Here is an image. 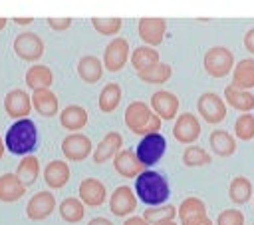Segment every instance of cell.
<instances>
[{
    "mask_svg": "<svg viewBox=\"0 0 254 225\" xmlns=\"http://www.w3.org/2000/svg\"><path fill=\"white\" fill-rule=\"evenodd\" d=\"M135 195L145 205L157 207V205H165V201L171 195V187L163 173L145 169L135 177Z\"/></svg>",
    "mask_w": 254,
    "mask_h": 225,
    "instance_id": "cell-1",
    "label": "cell"
},
{
    "mask_svg": "<svg viewBox=\"0 0 254 225\" xmlns=\"http://www.w3.org/2000/svg\"><path fill=\"white\" fill-rule=\"evenodd\" d=\"M6 149L14 155H30L38 147V127L30 117L16 119L6 135H4Z\"/></svg>",
    "mask_w": 254,
    "mask_h": 225,
    "instance_id": "cell-2",
    "label": "cell"
},
{
    "mask_svg": "<svg viewBox=\"0 0 254 225\" xmlns=\"http://www.w3.org/2000/svg\"><path fill=\"white\" fill-rule=\"evenodd\" d=\"M125 125L139 135L157 133L161 129V117L145 102H131L125 110Z\"/></svg>",
    "mask_w": 254,
    "mask_h": 225,
    "instance_id": "cell-3",
    "label": "cell"
},
{
    "mask_svg": "<svg viewBox=\"0 0 254 225\" xmlns=\"http://www.w3.org/2000/svg\"><path fill=\"white\" fill-rule=\"evenodd\" d=\"M167 151V139L163 133H147L141 137V141L137 143V149H135V155L139 157V161L149 167V165H155Z\"/></svg>",
    "mask_w": 254,
    "mask_h": 225,
    "instance_id": "cell-4",
    "label": "cell"
},
{
    "mask_svg": "<svg viewBox=\"0 0 254 225\" xmlns=\"http://www.w3.org/2000/svg\"><path fill=\"white\" fill-rule=\"evenodd\" d=\"M204 70L212 78H224L234 68V54L224 46H214L204 54Z\"/></svg>",
    "mask_w": 254,
    "mask_h": 225,
    "instance_id": "cell-5",
    "label": "cell"
},
{
    "mask_svg": "<svg viewBox=\"0 0 254 225\" xmlns=\"http://www.w3.org/2000/svg\"><path fill=\"white\" fill-rule=\"evenodd\" d=\"M196 110H198L200 117L208 123H220L226 117V104L214 92H204L196 100Z\"/></svg>",
    "mask_w": 254,
    "mask_h": 225,
    "instance_id": "cell-6",
    "label": "cell"
},
{
    "mask_svg": "<svg viewBox=\"0 0 254 225\" xmlns=\"http://www.w3.org/2000/svg\"><path fill=\"white\" fill-rule=\"evenodd\" d=\"M14 52L26 62H36L44 54V40L36 32H22L14 38Z\"/></svg>",
    "mask_w": 254,
    "mask_h": 225,
    "instance_id": "cell-7",
    "label": "cell"
},
{
    "mask_svg": "<svg viewBox=\"0 0 254 225\" xmlns=\"http://www.w3.org/2000/svg\"><path fill=\"white\" fill-rule=\"evenodd\" d=\"M173 135L179 143H185V145H190L198 139L200 135V121L194 113H181L173 125Z\"/></svg>",
    "mask_w": 254,
    "mask_h": 225,
    "instance_id": "cell-8",
    "label": "cell"
},
{
    "mask_svg": "<svg viewBox=\"0 0 254 225\" xmlns=\"http://www.w3.org/2000/svg\"><path fill=\"white\" fill-rule=\"evenodd\" d=\"M62 153L65 155L67 161H83L91 153V139L79 131H73L64 137Z\"/></svg>",
    "mask_w": 254,
    "mask_h": 225,
    "instance_id": "cell-9",
    "label": "cell"
},
{
    "mask_svg": "<svg viewBox=\"0 0 254 225\" xmlns=\"http://www.w3.org/2000/svg\"><path fill=\"white\" fill-rule=\"evenodd\" d=\"M137 209V195L129 185H119L109 197V211L115 217H127Z\"/></svg>",
    "mask_w": 254,
    "mask_h": 225,
    "instance_id": "cell-10",
    "label": "cell"
},
{
    "mask_svg": "<svg viewBox=\"0 0 254 225\" xmlns=\"http://www.w3.org/2000/svg\"><path fill=\"white\" fill-rule=\"evenodd\" d=\"M129 60V42L125 38H115L107 44L103 52V66L109 72H119Z\"/></svg>",
    "mask_w": 254,
    "mask_h": 225,
    "instance_id": "cell-11",
    "label": "cell"
},
{
    "mask_svg": "<svg viewBox=\"0 0 254 225\" xmlns=\"http://www.w3.org/2000/svg\"><path fill=\"white\" fill-rule=\"evenodd\" d=\"M54 209H56V197L50 191H38L26 203V215L32 221H42L50 217Z\"/></svg>",
    "mask_w": 254,
    "mask_h": 225,
    "instance_id": "cell-12",
    "label": "cell"
},
{
    "mask_svg": "<svg viewBox=\"0 0 254 225\" xmlns=\"http://www.w3.org/2000/svg\"><path fill=\"white\" fill-rule=\"evenodd\" d=\"M30 110H32V96H28L24 90L16 88L4 96V112L10 117H14V119L28 117Z\"/></svg>",
    "mask_w": 254,
    "mask_h": 225,
    "instance_id": "cell-13",
    "label": "cell"
},
{
    "mask_svg": "<svg viewBox=\"0 0 254 225\" xmlns=\"http://www.w3.org/2000/svg\"><path fill=\"white\" fill-rule=\"evenodd\" d=\"M165 30H167V22L165 18H151V16H145L139 20L137 24V32H139V38L149 44V46H159L165 38Z\"/></svg>",
    "mask_w": 254,
    "mask_h": 225,
    "instance_id": "cell-14",
    "label": "cell"
},
{
    "mask_svg": "<svg viewBox=\"0 0 254 225\" xmlns=\"http://www.w3.org/2000/svg\"><path fill=\"white\" fill-rule=\"evenodd\" d=\"M151 110L161 117V119H173L179 112V98L173 92L159 90L151 96Z\"/></svg>",
    "mask_w": 254,
    "mask_h": 225,
    "instance_id": "cell-15",
    "label": "cell"
},
{
    "mask_svg": "<svg viewBox=\"0 0 254 225\" xmlns=\"http://www.w3.org/2000/svg\"><path fill=\"white\" fill-rule=\"evenodd\" d=\"M105 197H107V189L105 185L95 179V177H85L81 183H79V199L83 205H89V207H99L105 203Z\"/></svg>",
    "mask_w": 254,
    "mask_h": 225,
    "instance_id": "cell-16",
    "label": "cell"
},
{
    "mask_svg": "<svg viewBox=\"0 0 254 225\" xmlns=\"http://www.w3.org/2000/svg\"><path fill=\"white\" fill-rule=\"evenodd\" d=\"M113 167L121 177H137L141 171H145V165L139 161L133 149H121L113 157Z\"/></svg>",
    "mask_w": 254,
    "mask_h": 225,
    "instance_id": "cell-17",
    "label": "cell"
},
{
    "mask_svg": "<svg viewBox=\"0 0 254 225\" xmlns=\"http://www.w3.org/2000/svg\"><path fill=\"white\" fill-rule=\"evenodd\" d=\"M121 145H123V137H121L119 131L105 133V137L97 143V147L93 151V161L95 163H103L107 159H113L121 151Z\"/></svg>",
    "mask_w": 254,
    "mask_h": 225,
    "instance_id": "cell-18",
    "label": "cell"
},
{
    "mask_svg": "<svg viewBox=\"0 0 254 225\" xmlns=\"http://www.w3.org/2000/svg\"><path fill=\"white\" fill-rule=\"evenodd\" d=\"M26 193V185L20 181L16 173H4L0 175V201L14 203Z\"/></svg>",
    "mask_w": 254,
    "mask_h": 225,
    "instance_id": "cell-19",
    "label": "cell"
},
{
    "mask_svg": "<svg viewBox=\"0 0 254 225\" xmlns=\"http://www.w3.org/2000/svg\"><path fill=\"white\" fill-rule=\"evenodd\" d=\"M54 84V74L48 66L44 64H36L30 66L26 72V86L30 90H50V86Z\"/></svg>",
    "mask_w": 254,
    "mask_h": 225,
    "instance_id": "cell-20",
    "label": "cell"
},
{
    "mask_svg": "<svg viewBox=\"0 0 254 225\" xmlns=\"http://www.w3.org/2000/svg\"><path fill=\"white\" fill-rule=\"evenodd\" d=\"M58 96L52 90H36L32 94V108L44 115V117H52L58 113Z\"/></svg>",
    "mask_w": 254,
    "mask_h": 225,
    "instance_id": "cell-21",
    "label": "cell"
},
{
    "mask_svg": "<svg viewBox=\"0 0 254 225\" xmlns=\"http://www.w3.org/2000/svg\"><path fill=\"white\" fill-rule=\"evenodd\" d=\"M60 123L69 129L71 133L77 131V129H83L85 123H87V112L85 108L77 106V104H71V106H65L60 113Z\"/></svg>",
    "mask_w": 254,
    "mask_h": 225,
    "instance_id": "cell-22",
    "label": "cell"
},
{
    "mask_svg": "<svg viewBox=\"0 0 254 225\" xmlns=\"http://www.w3.org/2000/svg\"><path fill=\"white\" fill-rule=\"evenodd\" d=\"M44 181L52 187V189H60L69 181V167L65 161L54 159L44 167Z\"/></svg>",
    "mask_w": 254,
    "mask_h": 225,
    "instance_id": "cell-23",
    "label": "cell"
},
{
    "mask_svg": "<svg viewBox=\"0 0 254 225\" xmlns=\"http://www.w3.org/2000/svg\"><path fill=\"white\" fill-rule=\"evenodd\" d=\"M77 74H79V78L83 82L95 84L103 76V62H99V58L97 56H91V54L81 56L79 62H77Z\"/></svg>",
    "mask_w": 254,
    "mask_h": 225,
    "instance_id": "cell-24",
    "label": "cell"
},
{
    "mask_svg": "<svg viewBox=\"0 0 254 225\" xmlns=\"http://www.w3.org/2000/svg\"><path fill=\"white\" fill-rule=\"evenodd\" d=\"M232 86L240 90L254 88V60L244 58L232 68Z\"/></svg>",
    "mask_w": 254,
    "mask_h": 225,
    "instance_id": "cell-25",
    "label": "cell"
},
{
    "mask_svg": "<svg viewBox=\"0 0 254 225\" xmlns=\"http://www.w3.org/2000/svg\"><path fill=\"white\" fill-rule=\"evenodd\" d=\"M224 98H226V104L232 106L238 112H244L246 113V112H250L254 108V96L248 90L234 88L232 84L224 88Z\"/></svg>",
    "mask_w": 254,
    "mask_h": 225,
    "instance_id": "cell-26",
    "label": "cell"
},
{
    "mask_svg": "<svg viewBox=\"0 0 254 225\" xmlns=\"http://www.w3.org/2000/svg\"><path fill=\"white\" fill-rule=\"evenodd\" d=\"M208 143H210V149L220 157H228V155H232L236 151L234 137L224 129H214L210 133V137H208Z\"/></svg>",
    "mask_w": 254,
    "mask_h": 225,
    "instance_id": "cell-27",
    "label": "cell"
},
{
    "mask_svg": "<svg viewBox=\"0 0 254 225\" xmlns=\"http://www.w3.org/2000/svg\"><path fill=\"white\" fill-rule=\"evenodd\" d=\"M58 209H60V217L65 223H79L85 215V205L77 197H65Z\"/></svg>",
    "mask_w": 254,
    "mask_h": 225,
    "instance_id": "cell-28",
    "label": "cell"
},
{
    "mask_svg": "<svg viewBox=\"0 0 254 225\" xmlns=\"http://www.w3.org/2000/svg\"><path fill=\"white\" fill-rule=\"evenodd\" d=\"M121 102V86L117 82L105 84V88L99 92V110L103 113H111Z\"/></svg>",
    "mask_w": 254,
    "mask_h": 225,
    "instance_id": "cell-29",
    "label": "cell"
},
{
    "mask_svg": "<svg viewBox=\"0 0 254 225\" xmlns=\"http://www.w3.org/2000/svg\"><path fill=\"white\" fill-rule=\"evenodd\" d=\"M16 175L20 177V181L26 187L32 185L38 179V175H40V161H38V157L36 155H24L22 161L18 163V167H16Z\"/></svg>",
    "mask_w": 254,
    "mask_h": 225,
    "instance_id": "cell-30",
    "label": "cell"
},
{
    "mask_svg": "<svg viewBox=\"0 0 254 225\" xmlns=\"http://www.w3.org/2000/svg\"><path fill=\"white\" fill-rule=\"evenodd\" d=\"M131 64L137 72H143V70L159 64V52L153 50L151 46H139L131 54Z\"/></svg>",
    "mask_w": 254,
    "mask_h": 225,
    "instance_id": "cell-31",
    "label": "cell"
},
{
    "mask_svg": "<svg viewBox=\"0 0 254 225\" xmlns=\"http://www.w3.org/2000/svg\"><path fill=\"white\" fill-rule=\"evenodd\" d=\"M228 197H230L234 203H238V205L246 203V201L252 197V183H250V179L244 177V175L234 177V179L230 181V185H228Z\"/></svg>",
    "mask_w": 254,
    "mask_h": 225,
    "instance_id": "cell-32",
    "label": "cell"
},
{
    "mask_svg": "<svg viewBox=\"0 0 254 225\" xmlns=\"http://www.w3.org/2000/svg\"><path fill=\"white\" fill-rule=\"evenodd\" d=\"M171 74H173V68L169 64H161V62L151 66V68H147V70H143V72H137L139 80L147 82V84H165L171 78Z\"/></svg>",
    "mask_w": 254,
    "mask_h": 225,
    "instance_id": "cell-33",
    "label": "cell"
},
{
    "mask_svg": "<svg viewBox=\"0 0 254 225\" xmlns=\"http://www.w3.org/2000/svg\"><path fill=\"white\" fill-rule=\"evenodd\" d=\"M204 213H206V205L198 197L183 199V203L177 209V215H179L181 221H187V219H192V217H198V215H204Z\"/></svg>",
    "mask_w": 254,
    "mask_h": 225,
    "instance_id": "cell-34",
    "label": "cell"
},
{
    "mask_svg": "<svg viewBox=\"0 0 254 225\" xmlns=\"http://www.w3.org/2000/svg\"><path fill=\"white\" fill-rule=\"evenodd\" d=\"M175 217H177V207L175 205H157V207L145 209V213H143V219L149 225L159 223V221H175Z\"/></svg>",
    "mask_w": 254,
    "mask_h": 225,
    "instance_id": "cell-35",
    "label": "cell"
},
{
    "mask_svg": "<svg viewBox=\"0 0 254 225\" xmlns=\"http://www.w3.org/2000/svg\"><path fill=\"white\" fill-rule=\"evenodd\" d=\"M183 163L187 167H200V165L210 163V155L200 145H189L185 149V153H183Z\"/></svg>",
    "mask_w": 254,
    "mask_h": 225,
    "instance_id": "cell-36",
    "label": "cell"
},
{
    "mask_svg": "<svg viewBox=\"0 0 254 225\" xmlns=\"http://www.w3.org/2000/svg\"><path fill=\"white\" fill-rule=\"evenodd\" d=\"M91 26L99 34H103V36H113V34H117L121 30L123 20L121 18H101V16H95V18H91Z\"/></svg>",
    "mask_w": 254,
    "mask_h": 225,
    "instance_id": "cell-37",
    "label": "cell"
},
{
    "mask_svg": "<svg viewBox=\"0 0 254 225\" xmlns=\"http://www.w3.org/2000/svg\"><path fill=\"white\" fill-rule=\"evenodd\" d=\"M234 133L238 139L248 141L254 137V115L252 113H242L236 121H234Z\"/></svg>",
    "mask_w": 254,
    "mask_h": 225,
    "instance_id": "cell-38",
    "label": "cell"
},
{
    "mask_svg": "<svg viewBox=\"0 0 254 225\" xmlns=\"http://www.w3.org/2000/svg\"><path fill=\"white\" fill-rule=\"evenodd\" d=\"M216 225H244V213L240 209H224L218 213Z\"/></svg>",
    "mask_w": 254,
    "mask_h": 225,
    "instance_id": "cell-39",
    "label": "cell"
},
{
    "mask_svg": "<svg viewBox=\"0 0 254 225\" xmlns=\"http://www.w3.org/2000/svg\"><path fill=\"white\" fill-rule=\"evenodd\" d=\"M48 24H50V28L52 30H58V32H62V30H67L69 26H71V18H67V16H64V18H48Z\"/></svg>",
    "mask_w": 254,
    "mask_h": 225,
    "instance_id": "cell-40",
    "label": "cell"
},
{
    "mask_svg": "<svg viewBox=\"0 0 254 225\" xmlns=\"http://www.w3.org/2000/svg\"><path fill=\"white\" fill-rule=\"evenodd\" d=\"M181 225H212V221H210V217L204 213V215H198V217H192V219L181 221Z\"/></svg>",
    "mask_w": 254,
    "mask_h": 225,
    "instance_id": "cell-41",
    "label": "cell"
},
{
    "mask_svg": "<svg viewBox=\"0 0 254 225\" xmlns=\"http://www.w3.org/2000/svg\"><path fill=\"white\" fill-rule=\"evenodd\" d=\"M244 48H246L250 54H254V28H250V30L244 34Z\"/></svg>",
    "mask_w": 254,
    "mask_h": 225,
    "instance_id": "cell-42",
    "label": "cell"
},
{
    "mask_svg": "<svg viewBox=\"0 0 254 225\" xmlns=\"http://www.w3.org/2000/svg\"><path fill=\"white\" fill-rule=\"evenodd\" d=\"M123 225H149V223H147L143 217H137V215H135V217L125 219V223H123Z\"/></svg>",
    "mask_w": 254,
    "mask_h": 225,
    "instance_id": "cell-43",
    "label": "cell"
},
{
    "mask_svg": "<svg viewBox=\"0 0 254 225\" xmlns=\"http://www.w3.org/2000/svg\"><path fill=\"white\" fill-rule=\"evenodd\" d=\"M87 225H113L109 219H105V217H93Z\"/></svg>",
    "mask_w": 254,
    "mask_h": 225,
    "instance_id": "cell-44",
    "label": "cell"
},
{
    "mask_svg": "<svg viewBox=\"0 0 254 225\" xmlns=\"http://www.w3.org/2000/svg\"><path fill=\"white\" fill-rule=\"evenodd\" d=\"M14 22L16 24H32L34 18H30V16H18V18H14Z\"/></svg>",
    "mask_w": 254,
    "mask_h": 225,
    "instance_id": "cell-45",
    "label": "cell"
},
{
    "mask_svg": "<svg viewBox=\"0 0 254 225\" xmlns=\"http://www.w3.org/2000/svg\"><path fill=\"white\" fill-rule=\"evenodd\" d=\"M4 149H6V143H4V137L0 135V159H2V155H4Z\"/></svg>",
    "mask_w": 254,
    "mask_h": 225,
    "instance_id": "cell-46",
    "label": "cell"
},
{
    "mask_svg": "<svg viewBox=\"0 0 254 225\" xmlns=\"http://www.w3.org/2000/svg\"><path fill=\"white\" fill-rule=\"evenodd\" d=\"M153 225H177L175 221H159V223H153Z\"/></svg>",
    "mask_w": 254,
    "mask_h": 225,
    "instance_id": "cell-47",
    "label": "cell"
},
{
    "mask_svg": "<svg viewBox=\"0 0 254 225\" xmlns=\"http://www.w3.org/2000/svg\"><path fill=\"white\" fill-rule=\"evenodd\" d=\"M4 26H6V18H4V16H0V30H2Z\"/></svg>",
    "mask_w": 254,
    "mask_h": 225,
    "instance_id": "cell-48",
    "label": "cell"
}]
</instances>
